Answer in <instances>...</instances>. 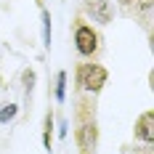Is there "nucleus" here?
<instances>
[{
    "mask_svg": "<svg viewBox=\"0 0 154 154\" xmlns=\"http://www.w3.org/2000/svg\"><path fill=\"white\" fill-rule=\"evenodd\" d=\"M51 143H53V112H48L45 120H43V146H45V152H51Z\"/></svg>",
    "mask_w": 154,
    "mask_h": 154,
    "instance_id": "obj_6",
    "label": "nucleus"
},
{
    "mask_svg": "<svg viewBox=\"0 0 154 154\" xmlns=\"http://www.w3.org/2000/svg\"><path fill=\"white\" fill-rule=\"evenodd\" d=\"M16 112H19V109H16V104H8V106H3V109H0V122H3V125L11 122V120L16 117Z\"/></svg>",
    "mask_w": 154,
    "mask_h": 154,
    "instance_id": "obj_10",
    "label": "nucleus"
},
{
    "mask_svg": "<svg viewBox=\"0 0 154 154\" xmlns=\"http://www.w3.org/2000/svg\"><path fill=\"white\" fill-rule=\"evenodd\" d=\"M136 3V16L143 21V27H149L152 21V0H133Z\"/></svg>",
    "mask_w": 154,
    "mask_h": 154,
    "instance_id": "obj_7",
    "label": "nucleus"
},
{
    "mask_svg": "<svg viewBox=\"0 0 154 154\" xmlns=\"http://www.w3.org/2000/svg\"><path fill=\"white\" fill-rule=\"evenodd\" d=\"M75 138H77V146L82 154H91L98 143V125L96 120H82L77 122V130H75Z\"/></svg>",
    "mask_w": 154,
    "mask_h": 154,
    "instance_id": "obj_3",
    "label": "nucleus"
},
{
    "mask_svg": "<svg viewBox=\"0 0 154 154\" xmlns=\"http://www.w3.org/2000/svg\"><path fill=\"white\" fill-rule=\"evenodd\" d=\"M21 77H24V88H27V96H29L32 88H35V72H32V69H27Z\"/></svg>",
    "mask_w": 154,
    "mask_h": 154,
    "instance_id": "obj_11",
    "label": "nucleus"
},
{
    "mask_svg": "<svg viewBox=\"0 0 154 154\" xmlns=\"http://www.w3.org/2000/svg\"><path fill=\"white\" fill-rule=\"evenodd\" d=\"M85 14L98 24H109L112 21V3L109 0H85Z\"/></svg>",
    "mask_w": 154,
    "mask_h": 154,
    "instance_id": "obj_5",
    "label": "nucleus"
},
{
    "mask_svg": "<svg viewBox=\"0 0 154 154\" xmlns=\"http://www.w3.org/2000/svg\"><path fill=\"white\" fill-rule=\"evenodd\" d=\"M98 32L93 29L91 24H85L82 19H77L75 24V48L80 56H96L98 53Z\"/></svg>",
    "mask_w": 154,
    "mask_h": 154,
    "instance_id": "obj_2",
    "label": "nucleus"
},
{
    "mask_svg": "<svg viewBox=\"0 0 154 154\" xmlns=\"http://www.w3.org/2000/svg\"><path fill=\"white\" fill-rule=\"evenodd\" d=\"M106 66H101V64H77V69H75V82H77V88L80 91H85V93H96L101 91L104 85H106Z\"/></svg>",
    "mask_w": 154,
    "mask_h": 154,
    "instance_id": "obj_1",
    "label": "nucleus"
},
{
    "mask_svg": "<svg viewBox=\"0 0 154 154\" xmlns=\"http://www.w3.org/2000/svg\"><path fill=\"white\" fill-rule=\"evenodd\" d=\"M43 45L45 51H51V14L43 8Z\"/></svg>",
    "mask_w": 154,
    "mask_h": 154,
    "instance_id": "obj_9",
    "label": "nucleus"
},
{
    "mask_svg": "<svg viewBox=\"0 0 154 154\" xmlns=\"http://www.w3.org/2000/svg\"><path fill=\"white\" fill-rule=\"evenodd\" d=\"M117 3H120L122 8H128V5H133V0H117Z\"/></svg>",
    "mask_w": 154,
    "mask_h": 154,
    "instance_id": "obj_12",
    "label": "nucleus"
},
{
    "mask_svg": "<svg viewBox=\"0 0 154 154\" xmlns=\"http://www.w3.org/2000/svg\"><path fill=\"white\" fill-rule=\"evenodd\" d=\"M66 98V72H59L56 75V101H64Z\"/></svg>",
    "mask_w": 154,
    "mask_h": 154,
    "instance_id": "obj_8",
    "label": "nucleus"
},
{
    "mask_svg": "<svg viewBox=\"0 0 154 154\" xmlns=\"http://www.w3.org/2000/svg\"><path fill=\"white\" fill-rule=\"evenodd\" d=\"M43 3H45V0H37V5H43Z\"/></svg>",
    "mask_w": 154,
    "mask_h": 154,
    "instance_id": "obj_13",
    "label": "nucleus"
},
{
    "mask_svg": "<svg viewBox=\"0 0 154 154\" xmlns=\"http://www.w3.org/2000/svg\"><path fill=\"white\" fill-rule=\"evenodd\" d=\"M133 136L136 141H143L146 146H152L154 143V112H143L138 120H136V128H133Z\"/></svg>",
    "mask_w": 154,
    "mask_h": 154,
    "instance_id": "obj_4",
    "label": "nucleus"
}]
</instances>
